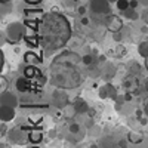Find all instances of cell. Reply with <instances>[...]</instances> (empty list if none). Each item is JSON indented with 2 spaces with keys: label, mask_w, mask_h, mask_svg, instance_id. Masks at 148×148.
I'll list each match as a JSON object with an SVG mask.
<instances>
[{
  "label": "cell",
  "mask_w": 148,
  "mask_h": 148,
  "mask_svg": "<svg viewBox=\"0 0 148 148\" xmlns=\"http://www.w3.org/2000/svg\"><path fill=\"white\" fill-rule=\"evenodd\" d=\"M142 111H144V114H145V116L148 117V102H147V104L144 105V108H142Z\"/></svg>",
  "instance_id": "74e56055"
},
{
  "label": "cell",
  "mask_w": 148,
  "mask_h": 148,
  "mask_svg": "<svg viewBox=\"0 0 148 148\" xmlns=\"http://www.w3.org/2000/svg\"><path fill=\"white\" fill-rule=\"evenodd\" d=\"M82 62H83L84 65H88V67H90V65L96 64V61H95V56H93L92 53H88V55H84V56H82Z\"/></svg>",
  "instance_id": "cb8c5ba5"
},
{
  "label": "cell",
  "mask_w": 148,
  "mask_h": 148,
  "mask_svg": "<svg viewBox=\"0 0 148 148\" xmlns=\"http://www.w3.org/2000/svg\"><path fill=\"white\" fill-rule=\"evenodd\" d=\"M31 148H39V147H31Z\"/></svg>",
  "instance_id": "ee69618b"
},
{
  "label": "cell",
  "mask_w": 148,
  "mask_h": 148,
  "mask_svg": "<svg viewBox=\"0 0 148 148\" xmlns=\"http://www.w3.org/2000/svg\"><path fill=\"white\" fill-rule=\"evenodd\" d=\"M0 82H2V92L5 90V88H8V80L2 76V77H0Z\"/></svg>",
  "instance_id": "1f68e13d"
},
{
  "label": "cell",
  "mask_w": 148,
  "mask_h": 148,
  "mask_svg": "<svg viewBox=\"0 0 148 148\" xmlns=\"http://www.w3.org/2000/svg\"><path fill=\"white\" fill-rule=\"evenodd\" d=\"M25 2H27L28 5H39L42 0H25Z\"/></svg>",
  "instance_id": "d590c367"
},
{
  "label": "cell",
  "mask_w": 148,
  "mask_h": 148,
  "mask_svg": "<svg viewBox=\"0 0 148 148\" xmlns=\"http://www.w3.org/2000/svg\"><path fill=\"white\" fill-rule=\"evenodd\" d=\"M6 3H10V0H2V5H6Z\"/></svg>",
  "instance_id": "60d3db41"
},
{
  "label": "cell",
  "mask_w": 148,
  "mask_h": 148,
  "mask_svg": "<svg viewBox=\"0 0 148 148\" xmlns=\"http://www.w3.org/2000/svg\"><path fill=\"white\" fill-rule=\"evenodd\" d=\"M107 84V90H108V98H111V99H114V101H117V89L114 88L111 83H105Z\"/></svg>",
  "instance_id": "603a6c76"
},
{
  "label": "cell",
  "mask_w": 148,
  "mask_h": 148,
  "mask_svg": "<svg viewBox=\"0 0 148 148\" xmlns=\"http://www.w3.org/2000/svg\"><path fill=\"white\" fill-rule=\"evenodd\" d=\"M82 56L73 51L58 55L51 64V83L55 88L74 89L82 83V71L79 62Z\"/></svg>",
  "instance_id": "7a4b0ae2"
},
{
  "label": "cell",
  "mask_w": 148,
  "mask_h": 148,
  "mask_svg": "<svg viewBox=\"0 0 148 148\" xmlns=\"http://www.w3.org/2000/svg\"><path fill=\"white\" fill-rule=\"evenodd\" d=\"M99 148H120V144L113 136H102L99 139Z\"/></svg>",
  "instance_id": "4fadbf2b"
},
{
  "label": "cell",
  "mask_w": 148,
  "mask_h": 148,
  "mask_svg": "<svg viewBox=\"0 0 148 148\" xmlns=\"http://www.w3.org/2000/svg\"><path fill=\"white\" fill-rule=\"evenodd\" d=\"M144 89H145V92H148V79L144 82Z\"/></svg>",
  "instance_id": "f35d334b"
},
{
  "label": "cell",
  "mask_w": 148,
  "mask_h": 148,
  "mask_svg": "<svg viewBox=\"0 0 148 148\" xmlns=\"http://www.w3.org/2000/svg\"><path fill=\"white\" fill-rule=\"evenodd\" d=\"M145 67H147V70H148V58L145 59Z\"/></svg>",
  "instance_id": "b9f144b4"
},
{
  "label": "cell",
  "mask_w": 148,
  "mask_h": 148,
  "mask_svg": "<svg viewBox=\"0 0 148 148\" xmlns=\"http://www.w3.org/2000/svg\"><path fill=\"white\" fill-rule=\"evenodd\" d=\"M123 16H125L126 19L135 21V19H138V18H139V14L136 12V9L129 8V9H126V10H123Z\"/></svg>",
  "instance_id": "44dd1931"
},
{
  "label": "cell",
  "mask_w": 148,
  "mask_h": 148,
  "mask_svg": "<svg viewBox=\"0 0 148 148\" xmlns=\"http://www.w3.org/2000/svg\"><path fill=\"white\" fill-rule=\"evenodd\" d=\"M139 123H141V125H147V120L141 117V119H139Z\"/></svg>",
  "instance_id": "ab89813d"
},
{
  "label": "cell",
  "mask_w": 148,
  "mask_h": 148,
  "mask_svg": "<svg viewBox=\"0 0 148 148\" xmlns=\"http://www.w3.org/2000/svg\"><path fill=\"white\" fill-rule=\"evenodd\" d=\"M74 107H76L79 114H86L89 111L88 102H86L84 99H82V98H76V101H74Z\"/></svg>",
  "instance_id": "9a60e30c"
},
{
  "label": "cell",
  "mask_w": 148,
  "mask_h": 148,
  "mask_svg": "<svg viewBox=\"0 0 148 148\" xmlns=\"http://www.w3.org/2000/svg\"><path fill=\"white\" fill-rule=\"evenodd\" d=\"M117 9L119 10H126V9H129L130 8V0H117Z\"/></svg>",
  "instance_id": "d4e9b609"
},
{
  "label": "cell",
  "mask_w": 148,
  "mask_h": 148,
  "mask_svg": "<svg viewBox=\"0 0 148 148\" xmlns=\"http://www.w3.org/2000/svg\"><path fill=\"white\" fill-rule=\"evenodd\" d=\"M147 3H148V0H147Z\"/></svg>",
  "instance_id": "f6af8a7d"
},
{
  "label": "cell",
  "mask_w": 148,
  "mask_h": 148,
  "mask_svg": "<svg viewBox=\"0 0 148 148\" xmlns=\"http://www.w3.org/2000/svg\"><path fill=\"white\" fill-rule=\"evenodd\" d=\"M52 104H53V107L61 108V110L68 104V95H67L65 89L56 88V90L52 93Z\"/></svg>",
  "instance_id": "8992f818"
},
{
  "label": "cell",
  "mask_w": 148,
  "mask_h": 148,
  "mask_svg": "<svg viewBox=\"0 0 148 148\" xmlns=\"http://www.w3.org/2000/svg\"><path fill=\"white\" fill-rule=\"evenodd\" d=\"M30 86H31V84H30V79H27L25 76L16 80V89H18L19 92H27V90H30Z\"/></svg>",
  "instance_id": "e0dca14e"
},
{
  "label": "cell",
  "mask_w": 148,
  "mask_h": 148,
  "mask_svg": "<svg viewBox=\"0 0 148 148\" xmlns=\"http://www.w3.org/2000/svg\"><path fill=\"white\" fill-rule=\"evenodd\" d=\"M110 3H117V0H108Z\"/></svg>",
  "instance_id": "7bdbcfd3"
},
{
  "label": "cell",
  "mask_w": 148,
  "mask_h": 148,
  "mask_svg": "<svg viewBox=\"0 0 148 148\" xmlns=\"http://www.w3.org/2000/svg\"><path fill=\"white\" fill-rule=\"evenodd\" d=\"M138 5H139V0H130V8L136 9V8H138Z\"/></svg>",
  "instance_id": "d6a6232c"
},
{
  "label": "cell",
  "mask_w": 148,
  "mask_h": 148,
  "mask_svg": "<svg viewBox=\"0 0 148 148\" xmlns=\"http://www.w3.org/2000/svg\"><path fill=\"white\" fill-rule=\"evenodd\" d=\"M142 19L148 24V9H145V10H144V14H142Z\"/></svg>",
  "instance_id": "e575fe53"
},
{
  "label": "cell",
  "mask_w": 148,
  "mask_h": 148,
  "mask_svg": "<svg viewBox=\"0 0 148 148\" xmlns=\"http://www.w3.org/2000/svg\"><path fill=\"white\" fill-rule=\"evenodd\" d=\"M99 98H102V99H105V98H108V90H107V84H104L102 88L99 89Z\"/></svg>",
  "instance_id": "4316f807"
},
{
  "label": "cell",
  "mask_w": 148,
  "mask_h": 148,
  "mask_svg": "<svg viewBox=\"0 0 148 148\" xmlns=\"http://www.w3.org/2000/svg\"><path fill=\"white\" fill-rule=\"evenodd\" d=\"M86 10H88V9H86V6H80V8L77 9V14H79L80 16H84V15H86Z\"/></svg>",
  "instance_id": "f1b7e54d"
},
{
  "label": "cell",
  "mask_w": 148,
  "mask_h": 148,
  "mask_svg": "<svg viewBox=\"0 0 148 148\" xmlns=\"http://www.w3.org/2000/svg\"><path fill=\"white\" fill-rule=\"evenodd\" d=\"M42 139H43V133L40 130L36 129L28 133V142H31V144H39V142H42Z\"/></svg>",
  "instance_id": "d6986e66"
},
{
  "label": "cell",
  "mask_w": 148,
  "mask_h": 148,
  "mask_svg": "<svg viewBox=\"0 0 148 148\" xmlns=\"http://www.w3.org/2000/svg\"><path fill=\"white\" fill-rule=\"evenodd\" d=\"M123 88H125L127 92H133L136 90L138 88V80H136V76H133V74H129V76L123 80Z\"/></svg>",
  "instance_id": "7c38bea8"
},
{
  "label": "cell",
  "mask_w": 148,
  "mask_h": 148,
  "mask_svg": "<svg viewBox=\"0 0 148 148\" xmlns=\"http://www.w3.org/2000/svg\"><path fill=\"white\" fill-rule=\"evenodd\" d=\"M127 142H129V139H127V138H126V139H120V141H119L120 148H127Z\"/></svg>",
  "instance_id": "f546056e"
},
{
  "label": "cell",
  "mask_w": 148,
  "mask_h": 148,
  "mask_svg": "<svg viewBox=\"0 0 148 148\" xmlns=\"http://www.w3.org/2000/svg\"><path fill=\"white\" fill-rule=\"evenodd\" d=\"M25 36V27L21 22H10L6 27V39L12 43H18Z\"/></svg>",
  "instance_id": "3957f363"
},
{
  "label": "cell",
  "mask_w": 148,
  "mask_h": 148,
  "mask_svg": "<svg viewBox=\"0 0 148 148\" xmlns=\"http://www.w3.org/2000/svg\"><path fill=\"white\" fill-rule=\"evenodd\" d=\"M89 22H90V21H89L88 18H86V16H83V18H82V24H83V25H89Z\"/></svg>",
  "instance_id": "8d00e7d4"
},
{
  "label": "cell",
  "mask_w": 148,
  "mask_h": 148,
  "mask_svg": "<svg viewBox=\"0 0 148 148\" xmlns=\"http://www.w3.org/2000/svg\"><path fill=\"white\" fill-rule=\"evenodd\" d=\"M24 59H25V62L30 64V65H37V64L42 62V59L37 56L34 52H27L25 55H24Z\"/></svg>",
  "instance_id": "ac0fdd59"
},
{
  "label": "cell",
  "mask_w": 148,
  "mask_h": 148,
  "mask_svg": "<svg viewBox=\"0 0 148 148\" xmlns=\"http://www.w3.org/2000/svg\"><path fill=\"white\" fill-rule=\"evenodd\" d=\"M0 65H2V70H3V67H5V53L3 52H0Z\"/></svg>",
  "instance_id": "836d02e7"
},
{
  "label": "cell",
  "mask_w": 148,
  "mask_h": 148,
  "mask_svg": "<svg viewBox=\"0 0 148 148\" xmlns=\"http://www.w3.org/2000/svg\"><path fill=\"white\" fill-rule=\"evenodd\" d=\"M37 39L46 53L62 49L71 37L70 21L59 12H47L37 21Z\"/></svg>",
  "instance_id": "6da1fadb"
},
{
  "label": "cell",
  "mask_w": 148,
  "mask_h": 148,
  "mask_svg": "<svg viewBox=\"0 0 148 148\" xmlns=\"http://www.w3.org/2000/svg\"><path fill=\"white\" fill-rule=\"evenodd\" d=\"M15 117V108L9 105H2L0 107V119L2 121H10Z\"/></svg>",
  "instance_id": "8fae6325"
},
{
  "label": "cell",
  "mask_w": 148,
  "mask_h": 148,
  "mask_svg": "<svg viewBox=\"0 0 148 148\" xmlns=\"http://www.w3.org/2000/svg\"><path fill=\"white\" fill-rule=\"evenodd\" d=\"M8 138L12 144H18V145H24L28 142V133L24 130V127H14L8 132Z\"/></svg>",
  "instance_id": "277c9868"
},
{
  "label": "cell",
  "mask_w": 148,
  "mask_h": 148,
  "mask_svg": "<svg viewBox=\"0 0 148 148\" xmlns=\"http://www.w3.org/2000/svg\"><path fill=\"white\" fill-rule=\"evenodd\" d=\"M0 102H2V105H9V107H18V98L10 93L8 90H3L2 92V96H0Z\"/></svg>",
  "instance_id": "9c48e42d"
},
{
  "label": "cell",
  "mask_w": 148,
  "mask_h": 148,
  "mask_svg": "<svg viewBox=\"0 0 148 148\" xmlns=\"http://www.w3.org/2000/svg\"><path fill=\"white\" fill-rule=\"evenodd\" d=\"M62 111H64V119L65 120H71V119H74L79 113H77V110H76V107H74V104H67L64 108H62Z\"/></svg>",
  "instance_id": "2e32d148"
},
{
  "label": "cell",
  "mask_w": 148,
  "mask_h": 148,
  "mask_svg": "<svg viewBox=\"0 0 148 148\" xmlns=\"http://www.w3.org/2000/svg\"><path fill=\"white\" fill-rule=\"evenodd\" d=\"M6 133H8V127L5 126V121H2V132H0V136L3 138V136H5Z\"/></svg>",
  "instance_id": "4dcf8cb0"
},
{
  "label": "cell",
  "mask_w": 148,
  "mask_h": 148,
  "mask_svg": "<svg viewBox=\"0 0 148 148\" xmlns=\"http://www.w3.org/2000/svg\"><path fill=\"white\" fill-rule=\"evenodd\" d=\"M127 139H129V142H132V144H142L144 136H142L141 133H138V132L130 130V132L127 133Z\"/></svg>",
  "instance_id": "ffe728a7"
},
{
  "label": "cell",
  "mask_w": 148,
  "mask_h": 148,
  "mask_svg": "<svg viewBox=\"0 0 148 148\" xmlns=\"http://www.w3.org/2000/svg\"><path fill=\"white\" fill-rule=\"evenodd\" d=\"M141 73V67L138 65V64H132V67H130V74H133V76H138V74Z\"/></svg>",
  "instance_id": "484cf974"
},
{
  "label": "cell",
  "mask_w": 148,
  "mask_h": 148,
  "mask_svg": "<svg viewBox=\"0 0 148 148\" xmlns=\"http://www.w3.org/2000/svg\"><path fill=\"white\" fill-rule=\"evenodd\" d=\"M105 28L111 33H117L123 30V21L117 15H110L105 21Z\"/></svg>",
  "instance_id": "ba28073f"
},
{
  "label": "cell",
  "mask_w": 148,
  "mask_h": 148,
  "mask_svg": "<svg viewBox=\"0 0 148 148\" xmlns=\"http://www.w3.org/2000/svg\"><path fill=\"white\" fill-rule=\"evenodd\" d=\"M89 6L95 15H108L110 14V2L108 0H90Z\"/></svg>",
  "instance_id": "5b68a950"
},
{
  "label": "cell",
  "mask_w": 148,
  "mask_h": 148,
  "mask_svg": "<svg viewBox=\"0 0 148 148\" xmlns=\"http://www.w3.org/2000/svg\"><path fill=\"white\" fill-rule=\"evenodd\" d=\"M116 76V67L110 62H104L101 65V77L105 80H110Z\"/></svg>",
  "instance_id": "30bf717a"
},
{
  "label": "cell",
  "mask_w": 148,
  "mask_h": 148,
  "mask_svg": "<svg viewBox=\"0 0 148 148\" xmlns=\"http://www.w3.org/2000/svg\"><path fill=\"white\" fill-rule=\"evenodd\" d=\"M83 136H84V130H83L82 125H79V123H71L68 126V141L79 142L83 139Z\"/></svg>",
  "instance_id": "52a82bcc"
},
{
  "label": "cell",
  "mask_w": 148,
  "mask_h": 148,
  "mask_svg": "<svg viewBox=\"0 0 148 148\" xmlns=\"http://www.w3.org/2000/svg\"><path fill=\"white\" fill-rule=\"evenodd\" d=\"M113 39H114L116 42H121L123 39H125V36H123L120 31H117V33H113Z\"/></svg>",
  "instance_id": "83f0119b"
},
{
  "label": "cell",
  "mask_w": 148,
  "mask_h": 148,
  "mask_svg": "<svg viewBox=\"0 0 148 148\" xmlns=\"http://www.w3.org/2000/svg\"><path fill=\"white\" fill-rule=\"evenodd\" d=\"M138 53H139V56H142L144 59L148 58V40L139 43V46H138Z\"/></svg>",
  "instance_id": "7402d4cb"
},
{
  "label": "cell",
  "mask_w": 148,
  "mask_h": 148,
  "mask_svg": "<svg viewBox=\"0 0 148 148\" xmlns=\"http://www.w3.org/2000/svg\"><path fill=\"white\" fill-rule=\"evenodd\" d=\"M24 76L31 80V79H36V77H40V71H39V68H37L36 65L27 64V67L24 68Z\"/></svg>",
  "instance_id": "5bb4252c"
}]
</instances>
